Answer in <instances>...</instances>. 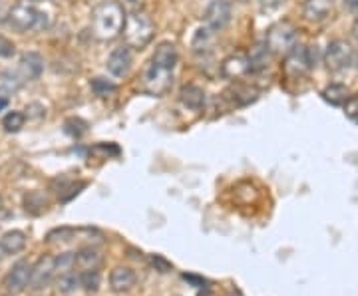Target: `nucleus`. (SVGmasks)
Segmentation results:
<instances>
[{"label": "nucleus", "mask_w": 358, "mask_h": 296, "mask_svg": "<svg viewBox=\"0 0 358 296\" xmlns=\"http://www.w3.org/2000/svg\"><path fill=\"white\" fill-rule=\"evenodd\" d=\"M124 22H126V8L117 0H106L102 4H98L92 10V18H90L92 34L100 42L117 38L122 34Z\"/></svg>", "instance_id": "nucleus-1"}, {"label": "nucleus", "mask_w": 358, "mask_h": 296, "mask_svg": "<svg viewBox=\"0 0 358 296\" xmlns=\"http://www.w3.org/2000/svg\"><path fill=\"white\" fill-rule=\"evenodd\" d=\"M122 34H124V42L128 48H134V50L145 48L155 34V24L152 16L143 10H134V13L126 14Z\"/></svg>", "instance_id": "nucleus-2"}, {"label": "nucleus", "mask_w": 358, "mask_h": 296, "mask_svg": "<svg viewBox=\"0 0 358 296\" xmlns=\"http://www.w3.org/2000/svg\"><path fill=\"white\" fill-rule=\"evenodd\" d=\"M6 24L10 26L14 32H20V34H24L28 30H32V32H42V30L48 28L50 18H48V14L46 13L34 8L32 4L20 2V4H16V6L10 8V13L6 16Z\"/></svg>", "instance_id": "nucleus-3"}, {"label": "nucleus", "mask_w": 358, "mask_h": 296, "mask_svg": "<svg viewBox=\"0 0 358 296\" xmlns=\"http://www.w3.org/2000/svg\"><path fill=\"white\" fill-rule=\"evenodd\" d=\"M296 40H299L296 26L289 20H281L268 28L263 44L273 56H287L296 46Z\"/></svg>", "instance_id": "nucleus-4"}, {"label": "nucleus", "mask_w": 358, "mask_h": 296, "mask_svg": "<svg viewBox=\"0 0 358 296\" xmlns=\"http://www.w3.org/2000/svg\"><path fill=\"white\" fill-rule=\"evenodd\" d=\"M141 84H143L145 94L155 96V98H162V96H166L167 91L171 90V86H173V70L150 62V66H148L145 72H143Z\"/></svg>", "instance_id": "nucleus-5"}, {"label": "nucleus", "mask_w": 358, "mask_h": 296, "mask_svg": "<svg viewBox=\"0 0 358 296\" xmlns=\"http://www.w3.org/2000/svg\"><path fill=\"white\" fill-rule=\"evenodd\" d=\"M357 62V52L346 40H333L324 52V64L331 72H345Z\"/></svg>", "instance_id": "nucleus-6"}, {"label": "nucleus", "mask_w": 358, "mask_h": 296, "mask_svg": "<svg viewBox=\"0 0 358 296\" xmlns=\"http://www.w3.org/2000/svg\"><path fill=\"white\" fill-rule=\"evenodd\" d=\"M313 68H315V64L310 60L308 46H303V44H296L293 50L285 56V62H282V70H285V74L291 80L305 77Z\"/></svg>", "instance_id": "nucleus-7"}, {"label": "nucleus", "mask_w": 358, "mask_h": 296, "mask_svg": "<svg viewBox=\"0 0 358 296\" xmlns=\"http://www.w3.org/2000/svg\"><path fill=\"white\" fill-rule=\"evenodd\" d=\"M54 276H56V258H54V255H42V257L32 265L28 288L40 293V290L48 288V286L54 283Z\"/></svg>", "instance_id": "nucleus-8"}, {"label": "nucleus", "mask_w": 358, "mask_h": 296, "mask_svg": "<svg viewBox=\"0 0 358 296\" xmlns=\"http://www.w3.org/2000/svg\"><path fill=\"white\" fill-rule=\"evenodd\" d=\"M30 272H32V262H28L24 258L14 262L13 269L6 272L4 283H2L4 288H6V293L10 296L24 293L26 288H28V284H30Z\"/></svg>", "instance_id": "nucleus-9"}, {"label": "nucleus", "mask_w": 358, "mask_h": 296, "mask_svg": "<svg viewBox=\"0 0 358 296\" xmlns=\"http://www.w3.org/2000/svg\"><path fill=\"white\" fill-rule=\"evenodd\" d=\"M231 2L229 0H211L203 13V26L209 30L219 32L231 22Z\"/></svg>", "instance_id": "nucleus-10"}, {"label": "nucleus", "mask_w": 358, "mask_h": 296, "mask_svg": "<svg viewBox=\"0 0 358 296\" xmlns=\"http://www.w3.org/2000/svg\"><path fill=\"white\" fill-rule=\"evenodd\" d=\"M103 257L102 249L96 245L88 246H78V251L74 253V267L76 271H100L103 267Z\"/></svg>", "instance_id": "nucleus-11"}, {"label": "nucleus", "mask_w": 358, "mask_h": 296, "mask_svg": "<svg viewBox=\"0 0 358 296\" xmlns=\"http://www.w3.org/2000/svg\"><path fill=\"white\" fill-rule=\"evenodd\" d=\"M108 283H110V290L112 293H115V295H126L138 283V274H136L134 269L120 265V267H114L110 271Z\"/></svg>", "instance_id": "nucleus-12"}, {"label": "nucleus", "mask_w": 358, "mask_h": 296, "mask_svg": "<svg viewBox=\"0 0 358 296\" xmlns=\"http://www.w3.org/2000/svg\"><path fill=\"white\" fill-rule=\"evenodd\" d=\"M131 64H134V58H131V52H129L128 46H120L115 48L110 56H108V72L115 77H126L131 70Z\"/></svg>", "instance_id": "nucleus-13"}, {"label": "nucleus", "mask_w": 358, "mask_h": 296, "mask_svg": "<svg viewBox=\"0 0 358 296\" xmlns=\"http://www.w3.org/2000/svg\"><path fill=\"white\" fill-rule=\"evenodd\" d=\"M249 72H251V66H249V58L245 54H231L221 64V74L227 80H241Z\"/></svg>", "instance_id": "nucleus-14"}, {"label": "nucleus", "mask_w": 358, "mask_h": 296, "mask_svg": "<svg viewBox=\"0 0 358 296\" xmlns=\"http://www.w3.org/2000/svg\"><path fill=\"white\" fill-rule=\"evenodd\" d=\"M20 77L28 80V82H34L42 76L44 72V58L40 56L38 52H26L20 56Z\"/></svg>", "instance_id": "nucleus-15"}, {"label": "nucleus", "mask_w": 358, "mask_h": 296, "mask_svg": "<svg viewBox=\"0 0 358 296\" xmlns=\"http://www.w3.org/2000/svg\"><path fill=\"white\" fill-rule=\"evenodd\" d=\"M334 10V0H307L303 6V14L308 22H322Z\"/></svg>", "instance_id": "nucleus-16"}, {"label": "nucleus", "mask_w": 358, "mask_h": 296, "mask_svg": "<svg viewBox=\"0 0 358 296\" xmlns=\"http://www.w3.org/2000/svg\"><path fill=\"white\" fill-rule=\"evenodd\" d=\"M52 284L56 286V290H58L60 295L64 296H72L76 295L78 290H82V288H80V272H78L76 269L58 272V274L54 276V283Z\"/></svg>", "instance_id": "nucleus-17"}, {"label": "nucleus", "mask_w": 358, "mask_h": 296, "mask_svg": "<svg viewBox=\"0 0 358 296\" xmlns=\"http://www.w3.org/2000/svg\"><path fill=\"white\" fill-rule=\"evenodd\" d=\"M178 60L179 54L178 48H176V44H171V42H159V44L155 46L154 56H152V62H154V64L164 66V68H169V70H176Z\"/></svg>", "instance_id": "nucleus-18"}, {"label": "nucleus", "mask_w": 358, "mask_h": 296, "mask_svg": "<svg viewBox=\"0 0 358 296\" xmlns=\"http://www.w3.org/2000/svg\"><path fill=\"white\" fill-rule=\"evenodd\" d=\"M179 102L183 103L185 108L193 110V112H201L205 108V102H207V96L199 86L189 84V86H183L181 91H179Z\"/></svg>", "instance_id": "nucleus-19"}, {"label": "nucleus", "mask_w": 358, "mask_h": 296, "mask_svg": "<svg viewBox=\"0 0 358 296\" xmlns=\"http://www.w3.org/2000/svg\"><path fill=\"white\" fill-rule=\"evenodd\" d=\"M225 98L229 100L235 108H241V105H249L259 98V91L251 86H245V84H235L231 86L229 90L225 91Z\"/></svg>", "instance_id": "nucleus-20"}, {"label": "nucleus", "mask_w": 358, "mask_h": 296, "mask_svg": "<svg viewBox=\"0 0 358 296\" xmlns=\"http://www.w3.org/2000/svg\"><path fill=\"white\" fill-rule=\"evenodd\" d=\"M26 243H28V237H26V232L18 231V229H14V231H6L2 237H0V245L4 249V253L10 257V255H18V253H22L26 249Z\"/></svg>", "instance_id": "nucleus-21"}, {"label": "nucleus", "mask_w": 358, "mask_h": 296, "mask_svg": "<svg viewBox=\"0 0 358 296\" xmlns=\"http://www.w3.org/2000/svg\"><path fill=\"white\" fill-rule=\"evenodd\" d=\"M348 96H350V91H348L345 84H329L324 90L320 91V98L327 103L334 105V108H343L346 100H348Z\"/></svg>", "instance_id": "nucleus-22"}, {"label": "nucleus", "mask_w": 358, "mask_h": 296, "mask_svg": "<svg viewBox=\"0 0 358 296\" xmlns=\"http://www.w3.org/2000/svg\"><path fill=\"white\" fill-rule=\"evenodd\" d=\"M22 77L18 72H10V70H4V72H0V94L2 96H14V94H18L20 88H22Z\"/></svg>", "instance_id": "nucleus-23"}, {"label": "nucleus", "mask_w": 358, "mask_h": 296, "mask_svg": "<svg viewBox=\"0 0 358 296\" xmlns=\"http://www.w3.org/2000/svg\"><path fill=\"white\" fill-rule=\"evenodd\" d=\"M213 40H215V32H213V30H209L207 26H201V28L195 32V36H193V42H192L193 52L203 54V52L211 50Z\"/></svg>", "instance_id": "nucleus-24"}, {"label": "nucleus", "mask_w": 358, "mask_h": 296, "mask_svg": "<svg viewBox=\"0 0 358 296\" xmlns=\"http://www.w3.org/2000/svg\"><path fill=\"white\" fill-rule=\"evenodd\" d=\"M80 272V271H78ZM102 286V272L100 271H82L80 272V288L88 295H96Z\"/></svg>", "instance_id": "nucleus-25"}, {"label": "nucleus", "mask_w": 358, "mask_h": 296, "mask_svg": "<svg viewBox=\"0 0 358 296\" xmlns=\"http://www.w3.org/2000/svg\"><path fill=\"white\" fill-rule=\"evenodd\" d=\"M268 54L271 52L267 50L265 44H259L255 46L251 54L247 56L249 58V66H251V72H263L265 68H268Z\"/></svg>", "instance_id": "nucleus-26"}, {"label": "nucleus", "mask_w": 358, "mask_h": 296, "mask_svg": "<svg viewBox=\"0 0 358 296\" xmlns=\"http://www.w3.org/2000/svg\"><path fill=\"white\" fill-rule=\"evenodd\" d=\"M74 235H76V227L52 229V231L46 235V243H48V245H66V243H74Z\"/></svg>", "instance_id": "nucleus-27"}, {"label": "nucleus", "mask_w": 358, "mask_h": 296, "mask_svg": "<svg viewBox=\"0 0 358 296\" xmlns=\"http://www.w3.org/2000/svg\"><path fill=\"white\" fill-rule=\"evenodd\" d=\"M46 207H48V201L44 199V195L38 193V191H32V193H28L24 197V209L28 213H32V215H40V213H44L46 211Z\"/></svg>", "instance_id": "nucleus-28"}, {"label": "nucleus", "mask_w": 358, "mask_h": 296, "mask_svg": "<svg viewBox=\"0 0 358 296\" xmlns=\"http://www.w3.org/2000/svg\"><path fill=\"white\" fill-rule=\"evenodd\" d=\"M26 124V116L22 112H10L6 114L4 119H2V128L6 133H18L20 129L24 128Z\"/></svg>", "instance_id": "nucleus-29"}, {"label": "nucleus", "mask_w": 358, "mask_h": 296, "mask_svg": "<svg viewBox=\"0 0 358 296\" xmlns=\"http://www.w3.org/2000/svg\"><path fill=\"white\" fill-rule=\"evenodd\" d=\"M90 88H92V91H94L96 96L108 98V96H112L115 91V84H112V82L106 80V77H94V80L90 82Z\"/></svg>", "instance_id": "nucleus-30"}, {"label": "nucleus", "mask_w": 358, "mask_h": 296, "mask_svg": "<svg viewBox=\"0 0 358 296\" xmlns=\"http://www.w3.org/2000/svg\"><path fill=\"white\" fill-rule=\"evenodd\" d=\"M343 110H345V116L350 119V121H355L358 124V94L357 96H348V100L343 105Z\"/></svg>", "instance_id": "nucleus-31"}, {"label": "nucleus", "mask_w": 358, "mask_h": 296, "mask_svg": "<svg viewBox=\"0 0 358 296\" xmlns=\"http://www.w3.org/2000/svg\"><path fill=\"white\" fill-rule=\"evenodd\" d=\"M14 54H16V46H14L13 40L0 34V58H13Z\"/></svg>", "instance_id": "nucleus-32"}, {"label": "nucleus", "mask_w": 358, "mask_h": 296, "mask_svg": "<svg viewBox=\"0 0 358 296\" xmlns=\"http://www.w3.org/2000/svg\"><path fill=\"white\" fill-rule=\"evenodd\" d=\"M285 2L287 0H259V6H261L263 13H275V10L281 8Z\"/></svg>", "instance_id": "nucleus-33"}, {"label": "nucleus", "mask_w": 358, "mask_h": 296, "mask_svg": "<svg viewBox=\"0 0 358 296\" xmlns=\"http://www.w3.org/2000/svg\"><path fill=\"white\" fill-rule=\"evenodd\" d=\"M152 265H154L159 272H169L173 269V265H169L166 258L159 257V255H154V257H152Z\"/></svg>", "instance_id": "nucleus-34"}, {"label": "nucleus", "mask_w": 358, "mask_h": 296, "mask_svg": "<svg viewBox=\"0 0 358 296\" xmlns=\"http://www.w3.org/2000/svg\"><path fill=\"white\" fill-rule=\"evenodd\" d=\"M6 105H8V98L0 94V112H2V110H6Z\"/></svg>", "instance_id": "nucleus-35"}, {"label": "nucleus", "mask_w": 358, "mask_h": 296, "mask_svg": "<svg viewBox=\"0 0 358 296\" xmlns=\"http://www.w3.org/2000/svg\"><path fill=\"white\" fill-rule=\"evenodd\" d=\"M345 6H348V8H358V0H345Z\"/></svg>", "instance_id": "nucleus-36"}, {"label": "nucleus", "mask_w": 358, "mask_h": 296, "mask_svg": "<svg viewBox=\"0 0 358 296\" xmlns=\"http://www.w3.org/2000/svg\"><path fill=\"white\" fill-rule=\"evenodd\" d=\"M4 258H8V255L4 253V249H2V245H0V262H2Z\"/></svg>", "instance_id": "nucleus-37"}, {"label": "nucleus", "mask_w": 358, "mask_h": 296, "mask_svg": "<svg viewBox=\"0 0 358 296\" xmlns=\"http://www.w3.org/2000/svg\"><path fill=\"white\" fill-rule=\"evenodd\" d=\"M352 34L358 38V18H357V22H355V26H352Z\"/></svg>", "instance_id": "nucleus-38"}, {"label": "nucleus", "mask_w": 358, "mask_h": 296, "mask_svg": "<svg viewBox=\"0 0 358 296\" xmlns=\"http://www.w3.org/2000/svg\"><path fill=\"white\" fill-rule=\"evenodd\" d=\"M0 209H2V197H0Z\"/></svg>", "instance_id": "nucleus-39"}, {"label": "nucleus", "mask_w": 358, "mask_h": 296, "mask_svg": "<svg viewBox=\"0 0 358 296\" xmlns=\"http://www.w3.org/2000/svg\"><path fill=\"white\" fill-rule=\"evenodd\" d=\"M239 2H247V0H239Z\"/></svg>", "instance_id": "nucleus-40"}, {"label": "nucleus", "mask_w": 358, "mask_h": 296, "mask_svg": "<svg viewBox=\"0 0 358 296\" xmlns=\"http://www.w3.org/2000/svg\"><path fill=\"white\" fill-rule=\"evenodd\" d=\"M34 2H36V0H34Z\"/></svg>", "instance_id": "nucleus-41"}]
</instances>
